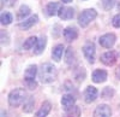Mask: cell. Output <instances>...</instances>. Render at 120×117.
I'll return each mask as SVG.
<instances>
[{"mask_svg": "<svg viewBox=\"0 0 120 117\" xmlns=\"http://www.w3.org/2000/svg\"><path fill=\"white\" fill-rule=\"evenodd\" d=\"M118 10H119V11H120V3H119V5H118Z\"/></svg>", "mask_w": 120, "mask_h": 117, "instance_id": "obj_35", "label": "cell"}, {"mask_svg": "<svg viewBox=\"0 0 120 117\" xmlns=\"http://www.w3.org/2000/svg\"><path fill=\"white\" fill-rule=\"evenodd\" d=\"M93 81L95 82V83H102V82H105L106 80H107V77H108V74H107V71L106 70H102V69H97V70H95L94 73H93Z\"/></svg>", "mask_w": 120, "mask_h": 117, "instance_id": "obj_12", "label": "cell"}, {"mask_svg": "<svg viewBox=\"0 0 120 117\" xmlns=\"http://www.w3.org/2000/svg\"><path fill=\"white\" fill-rule=\"evenodd\" d=\"M52 110V104L49 101H43V104L41 105V108L38 109V111L36 112L35 117H47L48 113Z\"/></svg>", "mask_w": 120, "mask_h": 117, "instance_id": "obj_17", "label": "cell"}, {"mask_svg": "<svg viewBox=\"0 0 120 117\" xmlns=\"http://www.w3.org/2000/svg\"><path fill=\"white\" fill-rule=\"evenodd\" d=\"M10 44V36L7 34V32H1V45L3 46H7Z\"/></svg>", "mask_w": 120, "mask_h": 117, "instance_id": "obj_28", "label": "cell"}, {"mask_svg": "<svg viewBox=\"0 0 120 117\" xmlns=\"http://www.w3.org/2000/svg\"><path fill=\"white\" fill-rule=\"evenodd\" d=\"M64 51H65L64 45H61V44L56 45V46L53 48V51H52V57H53V59H54L55 62H60V59H61V57H63Z\"/></svg>", "mask_w": 120, "mask_h": 117, "instance_id": "obj_19", "label": "cell"}, {"mask_svg": "<svg viewBox=\"0 0 120 117\" xmlns=\"http://www.w3.org/2000/svg\"><path fill=\"white\" fill-rule=\"evenodd\" d=\"M113 95H114V89L112 87H105L103 91L101 92V97L103 99H111Z\"/></svg>", "mask_w": 120, "mask_h": 117, "instance_id": "obj_25", "label": "cell"}, {"mask_svg": "<svg viewBox=\"0 0 120 117\" xmlns=\"http://www.w3.org/2000/svg\"><path fill=\"white\" fill-rule=\"evenodd\" d=\"M34 105H35V99L34 97H28V98L25 99L24 104H23V111L25 113H30L33 110H34Z\"/></svg>", "mask_w": 120, "mask_h": 117, "instance_id": "obj_21", "label": "cell"}, {"mask_svg": "<svg viewBox=\"0 0 120 117\" xmlns=\"http://www.w3.org/2000/svg\"><path fill=\"white\" fill-rule=\"evenodd\" d=\"M75 15V10L72 7H67V6H61L60 11L58 13L59 18L63 19V21H68V19H72Z\"/></svg>", "mask_w": 120, "mask_h": 117, "instance_id": "obj_11", "label": "cell"}, {"mask_svg": "<svg viewBox=\"0 0 120 117\" xmlns=\"http://www.w3.org/2000/svg\"><path fill=\"white\" fill-rule=\"evenodd\" d=\"M37 22H38V16H37V15H34V16H31V17L24 19V21H22L21 23L18 24V28L22 29V30H29V29L33 28Z\"/></svg>", "mask_w": 120, "mask_h": 117, "instance_id": "obj_8", "label": "cell"}, {"mask_svg": "<svg viewBox=\"0 0 120 117\" xmlns=\"http://www.w3.org/2000/svg\"><path fill=\"white\" fill-rule=\"evenodd\" d=\"M36 74H38V71H37V65H35V64L29 65L26 69H25V73H24V81L35 80Z\"/></svg>", "mask_w": 120, "mask_h": 117, "instance_id": "obj_14", "label": "cell"}, {"mask_svg": "<svg viewBox=\"0 0 120 117\" xmlns=\"http://www.w3.org/2000/svg\"><path fill=\"white\" fill-rule=\"evenodd\" d=\"M37 40H38V39H37L36 36H30V37H28L26 40L24 41V44H23V48H24V50H31V48L35 47Z\"/></svg>", "mask_w": 120, "mask_h": 117, "instance_id": "obj_22", "label": "cell"}, {"mask_svg": "<svg viewBox=\"0 0 120 117\" xmlns=\"http://www.w3.org/2000/svg\"><path fill=\"white\" fill-rule=\"evenodd\" d=\"M26 98L28 97H26V92H25L24 88H16V89L10 92L7 99H8L10 106H12V108H18V106H21L22 104H24Z\"/></svg>", "mask_w": 120, "mask_h": 117, "instance_id": "obj_2", "label": "cell"}, {"mask_svg": "<svg viewBox=\"0 0 120 117\" xmlns=\"http://www.w3.org/2000/svg\"><path fill=\"white\" fill-rule=\"evenodd\" d=\"M101 62L105 65H108V66L113 65L116 62V53L114 51H107L106 53H103L101 56Z\"/></svg>", "mask_w": 120, "mask_h": 117, "instance_id": "obj_10", "label": "cell"}, {"mask_svg": "<svg viewBox=\"0 0 120 117\" xmlns=\"http://www.w3.org/2000/svg\"><path fill=\"white\" fill-rule=\"evenodd\" d=\"M115 1H116V0H101V4H102L103 10H105V11H109L111 8L114 7Z\"/></svg>", "mask_w": 120, "mask_h": 117, "instance_id": "obj_26", "label": "cell"}, {"mask_svg": "<svg viewBox=\"0 0 120 117\" xmlns=\"http://www.w3.org/2000/svg\"><path fill=\"white\" fill-rule=\"evenodd\" d=\"M16 3H17V0H1L3 6H6V7H12L15 6Z\"/></svg>", "mask_w": 120, "mask_h": 117, "instance_id": "obj_30", "label": "cell"}, {"mask_svg": "<svg viewBox=\"0 0 120 117\" xmlns=\"http://www.w3.org/2000/svg\"><path fill=\"white\" fill-rule=\"evenodd\" d=\"M38 80L43 85L52 83L58 77V70L52 63H43L38 69Z\"/></svg>", "mask_w": 120, "mask_h": 117, "instance_id": "obj_1", "label": "cell"}, {"mask_svg": "<svg viewBox=\"0 0 120 117\" xmlns=\"http://www.w3.org/2000/svg\"><path fill=\"white\" fill-rule=\"evenodd\" d=\"M76 59L77 58H76V53L73 51V48L72 47H67L66 51H65V63L67 65H70V66H72V65H75Z\"/></svg>", "mask_w": 120, "mask_h": 117, "instance_id": "obj_16", "label": "cell"}, {"mask_svg": "<svg viewBox=\"0 0 120 117\" xmlns=\"http://www.w3.org/2000/svg\"><path fill=\"white\" fill-rule=\"evenodd\" d=\"M97 17V11L95 8H85L78 16V24L82 28L88 27Z\"/></svg>", "mask_w": 120, "mask_h": 117, "instance_id": "obj_3", "label": "cell"}, {"mask_svg": "<svg viewBox=\"0 0 120 117\" xmlns=\"http://www.w3.org/2000/svg\"><path fill=\"white\" fill-rule=\"evenodd\" d=\"M65 117H81V108L77 105H75L72 109H70L66 111Z\"/></svg>", "mask_w": 120, "mask_h": 117, "instance_id": "obj_24", "label": "cell"}, {"mask_svg": "<svg viewBox=\"0 0 120 117\" xmlns=\"http://www.w3.org/2000/svg\"><path fill=\"white\" fill-rule=\"evenodd\" d=\"M112 24L114 28H120V13L119 15H115L112 19Z\"/></svg>", "mask_w": 120, "mask_h": 117, "instance_id": "obj_29", "label": "cell"}, {"mask_svg": "<svg viewBox=\"0 0 120 117\" xmlns=\"http://www.w3.org/2000/svg\"><path fill=\"white\" fill-rule=\"evenodd\" d=\"M60 8H61V5L59 3H49L46 6V13L48 16H55V15L59 13Z\"/></svg>", "mask_w": 120, "mask_h": 117, "instance_id": "obj_18", "label": "cell"}, {"mask_svg": "<svg viewBox=\"0 0 120 117\" xmlns=\"http://www.w3.org/2000/svg\"><path fill=\"white\" fill-rule=\"evenodd\" d=\"M1 117H7V113L5 110H1Z\"/></svg>", "mask_w": 120, "mask_h": 117, "instance_id": "obj_33", "label": "cell"}, {"mask_svg": "<svg viewBox=\"0 0 120 117\" xmlns=\"http://www.w3.org/2000/svg\"><path fill=\"white\" fill-rule=\"evenodd\" d=\"M115 41H116V36H115V34H113V33H107V34L102 35L101 37L98 39L100 45H101L102 47H105V48H111V47H113L114 44H115Z\"/></svg>", "mask_w": 120, "mask_h": 117, "instance_id": "obj_5", "label": "cell"}, {"mask_svg": "<svg viewBox=\"0 0 120 117\" xmlns=\"http://www.w3.org/2000/svg\"><path fill=\"white\" fill-rule=\"evenodd\" d=\"M115 76L118 77V79L120 80V65L116 68V69H115Z\"/></svg>", "mask_w": 120, "mask_h": 117, "instance_id": "obj_32", "label": "cell"}, {"mask_svg": "<svg viewBox=\"0 0 120 117\" xmlns=\"http://www.w3.org/2000/svg\"><path fill=\"white\" fill-rule=\"evenodd\" d=\"M61 1L64 4H70V3H72V0H61Z\"/></svg>", "mask_w": 120, "mask_h": 117, "instance_id": "obj_34", "label": "cell"}, {"mask_svg": "<svg viewBox=\"0 0 120 117\" xmlns=\"http://www.w3.org/2000/svg\"><path fill=\"white\" fill-rule=\"evenodd\" d=\"M75 104H76V98H75L72 94H65V95H63V98H61V105H63V109L65 111L72 109L73 106H75Z\"/></svg>", "mask_w": 120, "mask_h": 117, "instance_id": "obj_9", "label": "cell"}, {"mask_svg": "<svg viewBox=\"0 0 120 117\" xmlns=\"http://www.w3.org/2000/svg\"><path fill=\"white\" fill-rule=\"evenodd\" d=\"M112 116V109L107 104L98 105L94 111V117H111Z\"/></svg>", "mask_w": 120, "mask_h": 117, "instance_id": "obj_7", "label": "cell"}, {"mask_svg": "<svg viewBox=\"0 0 120 117\" xmlns=\"http://www.w3.org/2000/svg\"><path fill=\"white\" fill-rule=\"evenodd\" d=\"M84 77H85V70H84V68H78V69L75 71V79L77 81H83L84 80Z\"/></svg>", "mask_w": 120, "mask_h": 117, "instance_id": "obj_27", "label": "cell"}, {"mask_svg": "<svg viewBox=\"0 0 120 117\" xmlns=\"http://www.w3.org/2000/svg\"><path fill=\"white\" fill-rule=\"evenodd\" d=\"M98 95V91L95 88L94 86H88L85 91H84V100L86 104H91L97 99Z\"/></svg>", "mask_w": 120, "mask_h": 117, "instance_id": "obj_6", "label": "cell"}, {"mask_svg": "<svg viewBox=\"0 0 120 117\" xmlns=\"http://www.w3.org/2000/svg\"><path fill=\"white\" fill-rule=\"evenodd\" d=\"M82 50H83V54L85 57V59L90 63V64H93L95 62V54H96V48H95V45L91 42V41H86L83 47H82Z\"/></svg>", "mask_w": 120, "mask_h": 117, "instance_id": "obj_4", "label": "cell"}, {"mask_svg": "<svg viewBox=\"0 0 120 117\" xmlns=\"http://www.w3.org/2000/svg\"><path fill=\"white\" fill-rule=\"evenodd\" d=\"M78 36V32H77V29L73 28V27H67L64 29V37H65V40L67 42H72L75 41L76 39Z\"/></svg>", "mask_w": 120, "mask_h": 117, "instance_id": "obj_13", "label": "cell"}, {"mask_svg": "<svg viewBox=\"0 0 120 117\" xmlns=\"http://www.w3.org/2000/svg\"><path fill=\"white\" fill-rule=\"evenodd\" d=\"M25 85L28 86L29 89H35L37 87V82L36 80H31V81H25Z\"/></svg>", "mask_w": 120, "mask_h": 117, "instance_id": "obj_31", "label": "cell"}, {"mask_svg": "<svg viewBox=\"0 0 120 117\" xmlns=\"http://www.w3.org/2000/svg\"><path fill=\"white\" fill-rule=\"evenodd\" d=\"M0 21H1V24L3 25H8L11 24L12 21H13V17L10 12H3L1 16H0Z\"/></svg>", "mask_w": 120, "mask_h": 117, "instance_id": "obj_23", "label": "cell"}, {"mask_svg": "<svg viewBox=\"0 0 120 117\" xmlns=\"http://www.w3.org/2000/svg\"><path fill=\"white\" fill-rule=\"evenodd\" d=\"M30 7L28 5H22L21 7H19L18 10V12H17V18L19 19V21H24V19H26V17L30 15Z\"/></svg>", "mask_w": 120, "mask_h": 117, "instance_id": "obj_20", "label": "cell"}, {"mask_svg": "<svg viewBox=\"0 0 120 117\" xmlns=\"http://www.w3.org/2000/svg\"><path fill=\"white\" fill-rule=\"evenodd\" d=\"M46 45H47V37L46 36H41L37 40L35 47H34V54L38 56V54H41L43 51H45V48H46Z\"/></svg>", "mask_w": 120, "mask_h": 117, "instance_id": "obj_15", "label": "cell"}]
</instances>
